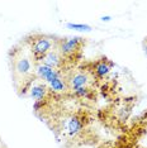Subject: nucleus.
Masks as SVG:
<instances>
[{
	"label": "nucleus",
	"mask_w": 147,
	"mask_h": 148,
	"mask_svg": "<svg viewBox=\"0 0 147 148\" xmlns=\"http://www.w3.org/2000/svg\"><path fill=\"white\" fill-rule=\"evenodd\" d=\"M34 65L31 55L25 52H19L13 58V73L16 80H27L34 72Z\"/></svg>",
	"instance_id": "1"
},
{
	"label": "nucleus",
	"mask_w": 147,
	"mask_h": 148,
	"mask_svg": "<svg viewBox=\"0 0 147 148\" xmlns=\"http://www.w3.org/2000/svg\"><path fill=\"white\" fill-rule=\"evenodd\" d=\"M55 43H56V41L52 37L38 36V37H36V38H33L29 49H31V53L36 58V61L39 62L43 56H46L49 51H52L53 47H55Z\"/></svg>",
	"instance_id": "2"
},
{
	"label": "nucleus",
	"mask_w": 147,
	"mask_h": 148,
	"mask_svg": "<svg viewBox=\"0 0 147 148\" xmlns=\"http://www.w3.org/2000/svg\"><path fill=\"white\" fill-rule=\"evenodd\" d=\"M82 42H84L82 37H69V38H63L57 42V49L62 55V57H69V56L75 55L79 51Z\"/></svg>",
	"instance_id": "3"
},
{
	"label": "nucleus",
	"mask_w": 147,
	"mask_h": 148,
	"mask_svg": "<svg viewBox=\"0 0 147 148\" xmlns=\"http://www.w3.org/2000/svg\"><path fill=\"white\" fill-rule=\"evenodd\" d=\"M34 77L38 80H41V81H43L46 85H48V84H51L52 81H55L56 79L62 77V75H61V71H60V70L51 69V67L46 66L45 63H42V62H36Z\"/></svg>",
	"instance_id": "4"
},
{
	"label": "nucleus",
	"mask_w": 147,
	"mask_h": 148,
	"mask_svg": "<svg viewBox=\"0 0 147 148\" xmlns=\"http://www.w3.org/2000/svg\"><path fill=\"white\" fill-rule=\"evenodd\" d=\"M90 81H91V77L86 71H75L67 77L66 84H67V89L71 91L80 89V87H88Z\"/></svg>",
	"instance_id": "5"
},
{
	"label": "nucleus",
	"mask_w": 147,
	"mask_h": 148,
	"mask_svg": "<svg viewBox=\"0 0 147 148\" xmlns=\"http://www.w3.org/2000/svg\"><path fill=\"white\" fill-rule=\"evenodd\" d=\"M48 91V86L38 79H36L34 82H31L28 86V96L34 101H43L47 96Z\"/></svg>",
	"instance_id": "6"
},
{
	"label": "nucleus",
	"mask_w": 147,
	"mask_h": 148,
	"mask_svg": "<svg viewBox=\"0 0 147 148\" xmlns=\"http://www.w3.org/2000/svg\"><path fill=\"white\" fill-rule=\"evenodd\" d=\"M82 129H84V119L81 116L76 115V114L69 116L63 122V130L70 137H76L78 134L82 132Z\"/></svg>",
	"instance_id": "7"
},
{
	"label": "nucleus",
	"mask_w": 147,
	"mask_h": 148,
	"mask_svg": "<svg viewBox=\"0 0 147 148\" xmlns=\"http://www.w3.org/2000/svg\"><path fill=\"white\" fill-rule=\"evenodd\" d=\"M39 62L45 63L46 66L51 67V69H55V70H58L60 67L62 66V62H63V57L62 55L58 52V49H52L49 51L46 56L42 57V60Z\"/></svg>",
	"instance_id": "8"
},
{
	"label": "nucleus",
	"mask_w": 147,
	"mask_h": 148,
	"mask_svg": "<svg viewBox=\"0 0 147 148\" xmlns=\"http://www.w3.org/2000/svg\"><path fill=\"white\" fill-rule=\"evenodd\" d=\"M112 67H113V63L110 61H108L106 58H100L93 66V72H94V75L98 79H105L110 73V71H112Z\"/></svg>",
	"instance_id": "9"
},
{
	"label": "nucleus",
	"mask_w": 147,
	"mask_h": 148,
	"mask_svg": "<svg viewBox=\"0 0 147 148\" xmlns=\"http://www.w3.org/2000/svg\"><path fill=\"white\" fill-rule=\"evenodd\" d=\"M48 89L49 91L52 92H63L66 91V89H67V84H66V81L62 79V77H60V79H56L55 81H52L51 84H48Z\"/></svg>",
	"instance_id": "10"
},
{
	"label": "nucleus",
	"mask_w": 147,
	"mask_h": 148,
	"mask_svg": "<svg viewBox=\"0 0 147 148\" xmlns=\"http://www.w3.org/2000/svg\"><path fill=\"white\" fill-rule=\"evenodd\" d=\"M66 27L69 29H72V31L76 32H91L93 27L89 24H84V23H66Z\"/></svg>",
	"instance_id": "11"
},
{
	"label": "nucleus",
	"mask_w": 147,
	"mask_h": 148,
	"mask_svg": "<svg viewBox=\"0 0 147 148\" xmlns=\"http://www.w3.org/2000/svg\"><path fill=\"white\" fill-rule=\"evenodd\" d=\"M74 95L78 97H90V94H91V90L89 87H80V89L72 91Z\"/></svg>",
	"instance_id": "12"
},
{
	"label": "nucleus",
	"mask_w": 147,
	"mask_h": 148,
	"mask_svg": "<svg viewBox=\"0 0 147 148\" xmlns=\"http://www.w3.org/2000/svg\"><path fill=\"white\" fill-rule=\"evenodd\" d=\"M131 114V108L129 106H126V108H122L121 112H119V119L121 120H126L128 115Z\"/></svg>",
	"instance_id": "13"
},
{
	"label": "nucleus",
	"mask_w": 147,
	"mask_h": 148,
	"mask_svg": "<svg viewBox=\"0 0 147 148\" xmlns=\"http://www.w3.org/2000/svg\"><path fill=\"white\" fill-rule=\"evenodd\" d=\"M43 105H45V103L43 101H34L33 103V108H34V110H39Z\"/></svg>",
	"instance_id": "14"
},
{
	"label": "nucleus",
	"mask_w": 147,
	"mask_h": 148,
	"mask_svg": "<svg viewBox=\"0 0 147 148\" xmlns=\"http://www.w3.org/2000/svg\"><path fill=\"white\" fill-rule=\"evenodd\" d=\"M100 21H102V22H110V21H112V16H110V15H103L102 18H100Z\"/></svg>",
	"instance_id": "15"
},
{
	"label": "nucleus",
	"mask_w": 147,
	"mask_h": 148,
	"mask_svg": "<svg viewBox=\"0 0 147 148\" xmlns=\"http://www.w3.org/2000/svg\"><path fill=\"white\" fill-rule=\"evenodd\" d=\"M143 51H145V53L147 55V38L143 41Z\"/></svg>",
	"instance_id": "16"
}]
</instances>
